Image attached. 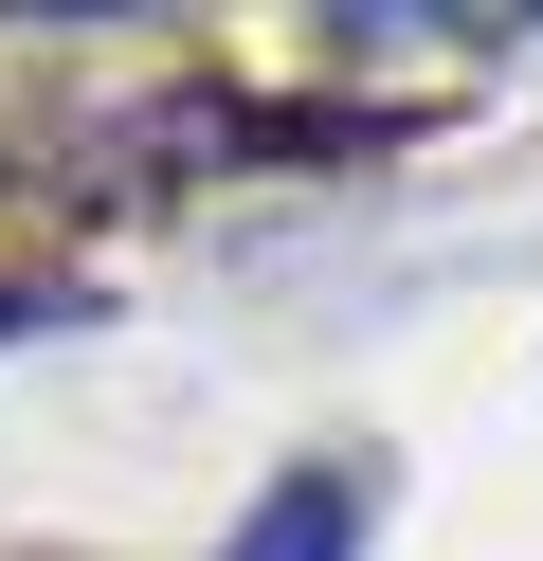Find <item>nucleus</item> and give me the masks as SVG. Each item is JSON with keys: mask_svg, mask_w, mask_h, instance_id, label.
<instances>
[{"mask_svg": "<svg viewBox=\"0 0 543 561\" xmlns=\"http://www.w3.org/2000/svg\"><path fill=\"white\" fill-rule=\"evenodd\" d=\"M362 525H381V489H362L344 453H308V471H272V489L236 507L217 561H362Z\"/></svg>", "mask_w": 543, "mask_h": 561, "instance_id": "nucleus-1", "label": "nucleus"}]
</instances>
